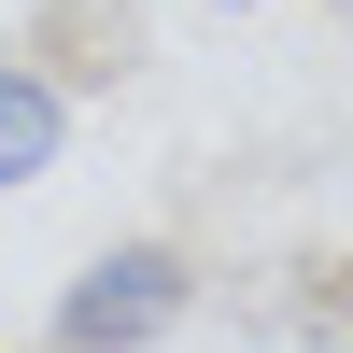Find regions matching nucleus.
Returning a JSON list of instances; mask_svg holds the SVG:
<instances>
[{
	"instance_id": "obj_1",
	"label": "nucleus",
	"mask_w": 353,
	"mask_h": 353,
	"mask_svg": "<svg viewBox=\"0 0 353 353\" xmlns=\"http://www.w3.org/2000/svg\"><path fill=\"white\" fill-rule=\"evenodd\" d=\"M170 325H184V254L170 241H99L57 283V311H43L57 353H156Z\"/></svg>"
},
{
	"instance_id": "obj_2",
	"label": "nucleus",
	"mask_w": 353,
	"mask_h": 353,
	"mask_svg": "<svg viewBox=\"0 0 353 353\" xmlns=\"http://www.w3.org/2000/svg\"><path fill=\"white\" fill-rule=\"evenodd\" d=\"M57 156H71V85L28 71V57H0V198H28Z\"/></svg>"
},
{
	"instance_id": "obj_3",
	"label": "nucleus",
	"mask_w": 353,
	"mask_h": 353,
	"mask_svg": "<svg viewBox=\"0 0 353 353\" xmlns=\"http://www.w3.org/2000/svg\"><path fill=\"white\" fill-rule=\"evenodd\" d=\"M198 14H254V0H198Z\"/></svg>"
}]
</instances>
